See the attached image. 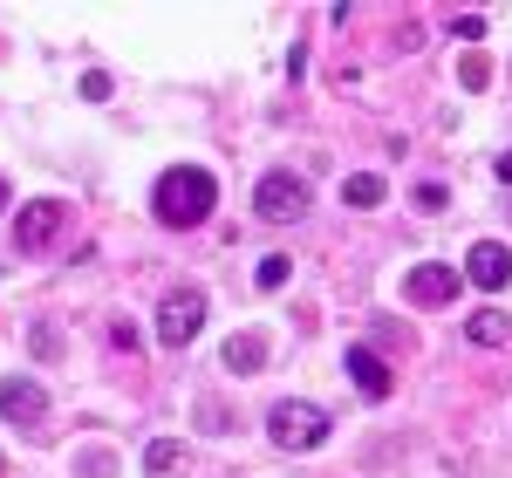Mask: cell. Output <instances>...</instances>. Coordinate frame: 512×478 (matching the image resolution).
<instances>
[{"label": "cell", "instance_id": "cell-1", "mask_svg": "<svg viewBox=\"0 0 512 478\" xmlns=\"http://www.w3.org/2000/svg\"><path fill=\"white\" fill-rule=\"evenodd\" d=\"M212 205H219V185L198 164H171L158 178V192H151V212L164 226H198V219H212Z\"/></svg>", "mask_w": 512, "mask_h": 478}, {"label": "cell", "instance_id": "cell-2", "mask_svg": "<svg viewBox=\"0 0 512 478\" xmlns=\"http://www.w3.org/2000/svg\"><path fill=\"white\" fill-rule=\"evenodd\" d=\"M308 205H315V192H308L301 171H267V178L253 185V212H260L267 226H294V219H308Z\"/></svg>", "mask_w": 512, "mask_h": 478}, {"label": "cell", "instance_id": "cell-3", "mask_svg": "<svg viewBox=\"0 0 512 478\" xmlns=\"http://www.w3.org/2000/svg\"><path fill=\"white\" fill-rule=\"evenodd\" d=\"M267 438H274V451H321L328 444V410H315V403H274L267 410Z\"/></svg>", "mask_w": 512, "mask_h": 478}, {"label": "cell", "instance_id": "cell-4", "mask_svg": "<svg viewBox=\"0 0 512 478\" xmlns=\"http://www.w3.org/2000/svg\"><path fill=\"white\" fill-rule=\"evenodd\" d=\"M198 328H205V294H198V287L164 294V308H158V342L164 349H192Z\"/></svg>", "mask_w": 512, "mask_h": 478}, {"label": "cell", "instance_id": "cell-5", "mask_svg": "<svg viewBox=\"0 0 512 478\" xmlns=\"http://www.w3.org/2000/svg\"><path fill=\"white\" fill-rule=\"evenodd\" d=\"M62 226H69V205H62V199H28L21 212H14V246L35 253V246H48Z\"/></svg>", "mask_w": 512, "mask_h": 478}, {"label": "cell", "instance_id": "cell-6", "mask_svg": "<svg viewBox=\"0 0 512 478\" xmlns=\"http://www.w3.org/2000/svg\"><path fill=\"white\" fill-rule=\"evenodd\" d=\"M403 294H410L417 308H444V301L458 294V267H444V260H424V267H410V274H403Z\"/></svg>", "mask_w": 512, "mask_h": 478}, {"label": "cell", "instance_id": "cell-7", "mask_svg": "<svg viewBox=\"0 0 512 478\" xmlns=\"http://www.w3.org/2000/svg\"><path fill=\"white\" fill-rule=\"evenodd\" d=\"M465 280H472V287H485V294L512 287V253L499 246V239H478L472 253H465Z\"/></svg>", "mask_w": 512, "mask_h": 478}, {"label": "cell", "instance_id": "cell-8", "mask_svg": "<svg viewBox=\"0 0 512 478\" xmlns=\"http://www.w3.org/2000/svg\"><path fill=\"white\" fill-rule=\"evenodd\" d=\"M0 417H7V424H21V431H35L41 417H48V397H41V383H21V376H7V383H0Z\"/></svg>", "mask_w": 512, "mask_h": 478}, {"label": "cell", "instance_id": "cell-9", "mask_svg": "<svg viewBox=\"0 0 512 478\" xmlns=\"http://www.w3.org/2000/svg\"><path fill=\"white\" fill-rule=\"evenodd\" d=\"M342 369H349V383H355V390H362L369 403H390L396 376H390V369H383L376 356H369V349H349V356H342Z\"/></svg>", "mask_w": 512, "mask_h": 478}, {"label": "cell", "instance_id": "cell-10", "mask_svg": "<svg viewBox=\"0 0 512 478\" xmlns=\"http://www.w3.org/2000/svg\"><path fill=\"white\" fill-rule=\"evenodd\" d=\"M144 472L151 478H185V444L178 438H151L144 444Z\"/></svg>", "mask_w": 512, "mask_h": 478}, {"label": "cell", "instance_id": "cell-11", "mask_svg": "<svg viewBox=\"0 0 512 478\" xmlns=\"http://www.w3.org/2000/svg\"><path fill=\"white\" fill-rule=\"evenodd\" d=\"M465 335H472L478 349H499V342H512V321L499 315V308H478V315L465 321Z\"/></svg>", "mask_w": 512, "mask_h": 478}, {"label": "cell", "instance_id": "cell-12", "mask_svg": "<svg viewBox=\"0 0 512 478\" xmlns=\"http://www.w3.org/2000/svg\"><path fill=\"white\" fill-rule=\"evenodd\" d=\"M226 369H233V376L267 369V342H260V335H233V342H226Z\"/></svg>", "mask_w": 512, "mask_h": 478}, {"label": "cell", "instance_id": "cell-13", "mask_svg": "<svg viewBox=\"0 0 512 478\" xmlns=\"http://www.w3.org/2000/svg\"><path fill=\"white\" fill-rule=\"evenodd\" d=\"M342 199L362 205V212H376V205H383V178H376V171H355L349 185H342Z\"/></svg>", "mask_w": 512, "mask_h": 478}, {"label": "cell", "instance_id": "cell-14", "mask_svg": "<svg viewBox=\"0 0 512 478\" xmlns=\"http://www.w3.org/2000/svg\"><path fill=\"white\" fill-rule=\"evenodd\" d=\"M444 28H451L458 41H485V28H492V14H478V7H465V14H451Z\"/></svg>", "mask_w": 512, "mask_h": 478}, {"label": "cell", "instance_id": "cell-15", "mask_svg": "<svg viewBox=\"0 0 512 478\" xmlns=\"http://www.w3.org/2000/svg\"><path fill=\"white\" fill-rule=\"evenodd\" d=\"M35 356H41V362L62 356V328H55V321H35Z\"/></svg>", "mask_w": 512, "mask_h": 478}, {"label": "cell", "instance_id": "cell-16", "mask_svg": "<svg viewBox=\"0 0 512 478\" xmlns=\"http://www.w3.org/2000/svg\"><path fill=\"white\" fill-rule=\"evenodd\" d=\"M260 287H267V294H274V287H287V253H267V260H260Z\"/></svg>", "mask_w": 512, "mask_h": 478}, {"label": "cell", "instance_id": "cell-17", "mask_svg": "<svg viewBox=\"0 0 512 478\" xmlns=\"http://www.w3.org/2000/svg\"><path fill=\"white\" fill-rule=\"evenodd\" d=\"M458 82H465V89H485V82H492V69H485V62H478V55H465V62H458Z\"/></svg>", "mask_w": 512, "mask_h": 478}, {"label": "cell", "instance_id": "cell-18", "mask_svg": "<svg viewBox=\"0 0 512 478\" xmlns=\"http://www.w3.org/2000/svg\"><path fill=\"white\" fill-rule=\"evenodd\" d=\"M417 205H424V212H444V205H451V192L431 178V185H417Z\"/></svg>", "mask_w": 512, "mask_h": 478}, {"label": "cell", "instance_id": "cell-19", "mask_svg": "<svg viewBox=\"0 0 512 478\" xmlns=\"http://www.w3.org/2000/svg\"><path fill=\"white\" fill-rule=\"evenodd\" d=\"M82 96L89 103H110V76H82Z\"/></svg>", "mask_w": 512, "mask_h": 478}, {"label": "cell", "instance_id": "cell-20", "mask_svg": "<svg viewBox=\"0 0 512 478\" xmlns=\"http://www.w3.org/2000/svg\"><path fill=\"white\" fill-rule=\"evenodd\" d=\"M499 178H506V185H512V151H506V158H499Z\"/></svg>", "mask_w": 512, "mask_h": 478}, {"label": "cell", "instance_id": "cell-21", "mask_svg": "<svg viewBox=\"0 0 512 478\" xmlns=\"http://www.w3.org/2000/svg\"><path fill=\"white\" fill-rule=\"evenodd\" d=\"M0 212H7V178H0Z\"/></svg>", "mask_w": 512, "mask_h": 478}]
</instances>
